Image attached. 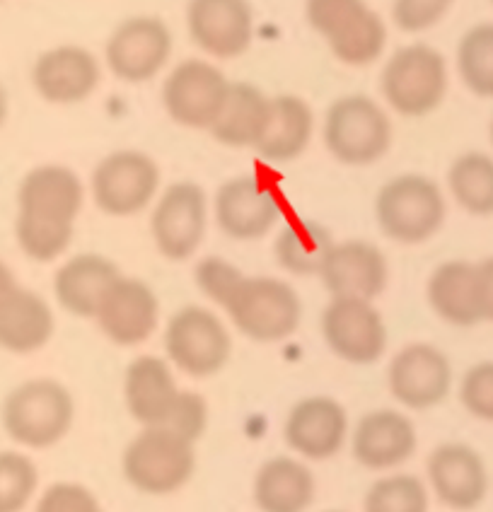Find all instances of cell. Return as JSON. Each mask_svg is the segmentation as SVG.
<instances>
[{"label": "cell", "instance_id": "4fadbf2b", "mask_svg": "<svg viewBox=\"0 0 493 512\" xmlns=\"http://www.w3.org/2000/svg\"><path fill=\"white\" fill-rule=\"evenodd\" d=\"M322 336L336 358L351 365H373L387 351V327L370 300L332 298L322 312Z\"/></svg>", "mask_w": 493, "mask_h": 512}, {"label": "cell", "instance_id": "d6986e66", "mask_svg": "<svg viewBox=\"0 0 493 512\" xmlns=\"http://www.w3.org/2000/svg\"><path fill=\"white\" fill-rule=\"evenodd\" d=\"M102 66L92 51L78 44H61L39 54L32 66V87L44 102L73 107L95 95Z\"/></svg>", "mask_w": 493, "mask_h": 512}, {"label": "cell", "instance_id": "ba28073f", "mask_svg": "<svg viewBox=\"0 0 493 512\" xmlns=\"http://www.w3.org/2000/svg\"><path fill=\"white\" fill-rule=\"evenodd\" d=\"M305 15L346 66H370L385 51L387 27L365 0H307Z\"/></svg>", "mask_w": 493, "mask_h": 512}, {"label": "cell", "instance_id": "603a6c76", "mask_svg": "<svg viewBox=\"0 0 493 512\" xmlns=\"http://www.w3.org/2000/svg\"><path fill=\"white\" fill-rule=\"evenodd\" d=\"M182 397L184 389H179L167 358L138 356L124 372L126 409L143 428H170Z\"/></svg>", "mask_w": 493, "mask_h": 512}, {"label": "cell", "instance_id": "484cf974", "mask_svg": "<svg viewBox=\"0 0 493 512\" xmlns=\"http://www.w3.org/2000/svg\"><path fill=\"white\" fill-rule=\"evenodd\" d=\"M317 496V479L305 459L278 455L257 469L252 498L259 512H307Z\"/></svg>", "mask_w": 493, "mask_h": 512}, {"label": "cell", "instance_id": "3957f363", "mask_svg": "<svg viewBox=\"0 0 493 512\" xmlns=\"http://www.w3.org/2000/svg\"><path fill=\"white\" fill-rule=\"evenodd\" d=\"M448 203L426 174H399L382 184L375 196L377 228L397 244H423L443 228Z\"/></svg>", "mask_w": 493, "mask_h": 512}, {"label": "cell", "instance_id": "bcb514c9", "mask_svg": "<svg viewBox=\"0 0 493 512\" xmlns=\"http://www.w3.org/2000/svg\"><path fill=\"white\" fill-rule=\"evenodd\" d=\"M491 3H493V0H491Z\"/></svg>", "mask_w": 493, "mask_h": 512}, {"label": "cell", "instance_id": "f546056e", "mask_svg": "<svg viewBox=\"0 0 493 512\" xmlns=\"http://www.w3.org/2000/svg\"><path fill=\"white\" fill-rule=\"evenodd\" d=\"M271 116V97L257 85L232 83L228 102L211 133L218 143L228 148H257Z\"/></svg>", "mask_w": 493, "mask_h": 512}, {"label": "cell", "instance_id": "60d3db41", "mask_svg": "<svg viewBox=\"0 0 493 512\" xmlns=\"http://www.w3.org/2000/svg\"><path fill=\"white\" fill-rule=\"evenodd\" d=\"M477 290L481 322H493V256L477 264Z\"/></svg>", "mask_w": 493, "mask_h": 512}, {"label": "cell", "instance_id": "7c38bea8", "mask_svg": "<svg viewBox=\"0 0 493 512\" xmlns=\"http://www.w3.org/2000/svg\"><path fill=\"white\" fill-rule=\"evenodd\" d=\"M206 191L196 182H174L153 203L150 232L158 252L170 261H187L201 249L208 232Z\"/></svg>", "mask_w": 493, "mask_h": 512}, {"label": "cell", "instance_id": "8d00e7d4", "mask_svg": "<svg viewBox=\"0 0 493 512\" xmlns=\"http://www.w3.org/2000/svg\"><path fill=\"white\" fill-rule=\"evenodd\" d=\"M460 401L469 416L493 423V360L472 365L460 382Z\"/></svg>", "mask_w": 493, "mask_h": 512}, {"label": "cell", "instance_id": "cb8c5ba5", "mask_svg": "<svg viewBox=\"0 0 493 512\" xmlns=\"http://www.w3.org/2000/svg\"><path fill=\"white\" fill-rule=\"evenodd\" d=\"M332 298H358L373 302L390 281V266L380 247L368 240L334 242L319 271Z\"/></svg>", "mask_w": 493, "mask_h": 512}, {"label": "cell", "instance_id": "8fae6325", "mask_svg": "<svg viewBox=\"0 0 493 512\" xmlns=\"http://www.w3.org/2000/svg\"><path fill=\"white\" fill-rule=\"evenodd\" d=\"M230 80L213 63L187 58L177 63L162 85V107L174 124L211 131L230 95Z\"/></svg>", "mask_w": 493, "mask_h": 512}, {"label": "cell", "instance_id": "f35d334b", "mask_svg": "<svg viewBox=\"0 0 493 512\" xmlns=\"http://www.w3.org/2000/svg\"><path fill=\"white\" fill-rule=\"evenodd\" d=\"M455 0H394L392 20L402 32H428L450 13Z\"/></svg>", "mask_w": 493, "mask_h": 512}, {"label": "cell", "instance_id": "9a60e30c", "mask_svg": "<svg viewBox=\"0 0 493 512\" xmlns=\"http://www.w3.org/2000/svg\"><path fill=\"white\" fill-rule=\"evenodd\" d=\"M387 387L394 401L404 409H433L450 397V358L433 343H409L390 360Z\"/></svg>", "mask_w": 493, "mask_h": 512}, {"label": "cell", "instance_id": "f1b7e54d", "mask_svg": "<svg viewBox=\"0 0 493 512\" xmlns=\"http://www.w3.org/2000/svg\"><path fill=\"white\" fill-rule=\"evenodd\" d=\"M315 136V112L303 97L278 95L271 97V116L264 136L257 143V153L269 162L295 160L307 150Z\"/></svg>", "mask_w": 493, "mask_h": 512}, {"label": "cell", "instance_id": "7402d4cb", "mask_svg": "<svg viewBox=\"0 0 493 512\" xmlns=\"http://www.w3.org/2000/svg\"><path fill=\"white\" fill-rule=\"evenodd\" d=\"M351 452L370 471H392L409 462L419 450L414 421L397 409H375L361 416L351 430Z\"/></svg>", "mask_w": 493, "mask_h": 512}, {"label": "cell", "instance_id": "74e56055", "mask_svg": "<svg viewBox=\"0 0 493 512\" xmlns=\"http://www.w3.org/2000/svg\"><path fill=\"white\" fill-rule=\"evenodd\" d=\"M34 512H104V508L87 486L56 481L39 496Z\"/></svg>", "mask_w": 493, "mask_h": 512}, {"label": "cell", "instance_id": "1f68e13d", "mask_svg": "<svg viewBox=\"0 0 493 512\" xmlns=\"http://www.w3.org/2000/svg\"><path fill=\"white\" fill-rule=\"evenodd\" d=\"M452 201L469 215H493V157L486 153H464L448 170Z\"/></svg>", "mask_w": 493, "mask_h": 512}, {"label": "cell", "instance_id": "277c9868", "mask_svg": "<svg viewBox=\"0 0 493 512\" xmlns=\"http://www.w3.org/2000/svg\"><path fill=\"white\" fill-rule=\"evenodd\" d=\"M223 310L235 329L254 343L288 339L303 322L298 290L276 276H245Z\"/></svg>", "mask_w": 493, "mask_h": 512}, {"label": "cell", "instance_id": "b9f144b4", "mask_svg": "<svg viewBox=\"0 0 493 512\" xmlns=\"http://www.w3.org/2000/svg\"><path fill=\"white\" fill-rule=\"evenodd\" d=\"M17 288H20V283H17L13 269L0 259V307L10 300V295H13Z\"/></svg>", "mask_w": 493, "mask_h": 512}, {"label": "cell", "instance_id": "d6a6232c", "mask_svg": "<svg viewBox=\"0 0 493 512\" xmlns=\"http://www.w3.org/2000/svg\"><path fill=\"white\" fill-rule=\"evenodd\" d=\"M457 73L481 100H493V22L469 27L457 44Z\"/></svg>", "mask_w": 493, "mask_h": 512}, {"label": "cell", "instance_id": "ee69618b", "mask_svg": "<svg viewBox=\"0 0 493 512\" xmlns=\"http://www.w3.org/2000/svg\"><path fill=\"white\" fill-rule=\"evenodd\" d=\"M489 138H491V145H493V119H491V126H489Z\"/></svg>", "mask_w": 493, "mask_h": 512}, {"label": "cell", "instance_id": "52a82bcc", "mask_svg": "<svg viewBox=\"0 0 493 512\" xmlns=\"http://www.w3.org/2000/svg\"><path fill=\"white\" fill-rule=\"evenodd\" d=\"M322 138L341 165L368 167L387 155L394 126L385 107L368 95H346L329 104Z\"/></svg>", "mask_w": 493, "mask_h": 512}, {"label": "cell", "instance_id": "4dcf8cb0", "mask_svg": "<svg viewBox=\"0 0 493 512\" xmlns=\"http://www.w3.org/2000/svg\"><path fill=\"white\" fill-rule=\"evenodd\" d=\"M332 247L334 237L324 225L315 220H293L278 232L274 256L276 264L293 276H319Z\"/></svg>", "mask_w": 493, "mask_h": 512}, {"label": "cell", "instance_id": "4316f807", "mask_svg": "<svg viewBox=\"0 0 493 512\" xmlns=\"http://www.w3.org/2000/svg\"><path fill=\"white\" fill-rule=\"evenodd\" d=\"M54 310L42 295L29 288H17L0 307V348L15 356L37 353L54 339Z\"/></svg>", "mask_w": 493, "mask_h": 512}, {"label": "cell", "instance_id": "d4e9b609", "mask_svg": "<svg viewBox=\"0 0 493 512\" xmlns=\"http://www.w3.org/2000/svg\"><path fill=\"white\" fill-rule=\"evenodd\" d=\"M121 278V271L107 256L85 252L75 254L58 266L54 276V298L66 312L83 319H95L104 295Z\"/></svg>", "mask_w": 493, "mask_h": 512}, {"label": "cell", "instance_id": "5bb4252c", "mask_svg": "<svg viewBox=\"0 0 493 512\" xmlns=\"http://www.w3.org/2000/svg\"><path fill=\"white\" fill-rule=\"evenodd\" d=\"M172 56V32L160 17H129L104 46L107 68L124 83H148L165 71Z\"/></svg>", "mask_w": 493, "mask_h": 512}, {"label": "cell", "instance_id": "ffe728a7", "mask_svg": "<svg viewBox=\"0 0 493 512\" xmlns=\"http://www.w3.org/2000/svg\"><path fill=\"white\" fill-rule=\"evenodd\" d=\"M187 27L203 54L228 61L252 46L254 10L249 0H189Z\"/></svg>", "mask_w": 493, "mask_h": 512}, {"label": "cell", "instance_id": "6da1fadb", "mask_svg": "<svg viewBox=\"0 0 493 512\" xmlns=\"http://www.w3.org/2000/svg\"><path fill=\"white\" fill-rule=\"evenodd\" d=\"M85 203V184L66 165L32 167L17 186L15 240L37 264L61 259L73 242L75 220Z\"/></svg>", "mask_w": 493, "mask_h": 512}, {"label": "cell", "instance_id": "9c48e42d", "mask_svg": "<svg viewBox=\"0 0 493 512\" xmlns=\"http://www.w3.org/2000/svg\"><path fill=\"white\" fill-rule=\"evenodd\" d=\"M162 343L172 368L196 380L218 375L228 365L232 353V339L225 322L201 305H187L174 312Z\"/></svg>", "mask_w": 493, "mask_h": 512}, {"label": "cell", "instance_id": "44dd1931", "mask_svg": "<svg viewBox=\"0 0 493 512\" xmlns=\"http://www.w3.org/2000/svg\"><path fill=\"white\" fill-rule=\"evenodd\" d=\"M95 322L116 346H141L158 329L160 300L155 290L141 278L121 276L104 295Z\"/></svg>", "mask_w": 493, "mask_h": 512}, {"label": "cell", "instance_id": "836d02e7", "mask_svg": "<svg viewBox=\"0 0 493 512\" xmlns=\"http://www.w3.org/2000/svg\"><path fill=\"white\" fill-rule=\"evenodd\" d=\"M431 491L414 474L380 476L363 498V512H428Z\"/></svg>", "mask_w": 493, "mask_h": 512}, {"label": "cell", "instance_id": "ac0fdd59", "mask_svg": "<svg viewBox=\"0 0 493 512\" xmlns=\"http://www.w3.org/2000/svg\"><path fill=\"white\" fill-rule=\"evenodd\" d=\"M428 491L455 512L477 510L489 496V469L474 447L445 442L426 459Z\"/></svg>", "mask_w": 493, "mask_h": 512}, {"label": "cell", "instance_id": "ab89813d", "mask_svg": "<svg viewBox=\"0 0 493 512\" xmlns=\"http://www.w3.org/2000/svg\"><path fill=\"white\" fill-rule=\"evenodd\" d=\"M208 428V404L201 394L189 392L184 389L182 404H179L177 413H174L170 430L179 433L182 438H187L191 442H199V438L206 433Z\"/></svg>", "mask_w": 493, "mask_h": 512}, {"label": "cell", "instance_id": "8992f818", "mask_svg": "<svg viewBox=\"0 0 493 512\" xmlns=\"http://www.w3.org/2000/svg\"><path fill=\"white\" fill-rule=\"evenodd\" d=\"M448 87V61L428 44H406L382 66V97L390 109L411 119L433 114L443 104Z\"/></svg>", "mask_w": 493, "mask_h": 512}, {"label": "cell", "instance_id": "30bf717a", "mask_svg": "<svg viewBox=\"0 0 493 512\" xmlns=\"http://www.w3.org/2000/svg\"><path fill=\"white\" fill-rule=\"evenodd\" d=\"M162 174L158 162L141 150H116L97 162L90 194L102 213L131 218L153 206L160 196Z\"/></svg>", "mask_w": 493, "mask_h": 512}, {"label": "cell", "instance_id": "e575fe53", "mask_svg": "<svg viewBox=\"0 0 493 512\" xmlns=\"http://www.w3.org/2000/svg\"><path fill=\"white\" fill-rule=\"evenodd\" d=\"M39 469L17 450H0V512H22L37 496Z\"/></svg>", "mask_w": 493, "mask_h": 512}, {"label": "cell", "instance_id": "2e32d148", "mask_svg": "<svg viewBox=\"0 0 493 512\" xmlns=\"http://www.w3.org/2000/svg\"><path fill=\"white\" fill-rule=\"evenodd\" d=\"M348 438L351 426L344 404L327 394L300 399L283 423V440L290 452L305 462H327L336 457Z\"/></svg>", "mask_w": 493, "mask_h": 512}, {"label": "cell", "instance_id": "e0dca14e", "mask_svg": "<svg viewBox=\"0 0 493 512\" xmlns=\"http://www.w3.org/2000/svg\"><path fill=\"white\" fill-rule=\"evenodd\" d=\"M211 206L220 232L237 242L261 240L281 218L276 191L257 177H232L223 182Z\"/></svg>", "mask_w": 493, "mask_h": 512}, {"label": "cell", "instance_id": "7a4b0ae2", "mask_svg": "<svg viewBox=\"0 0 493 512\" xmlns=\"http://www.w3.org/2000/svg\"><path fill=\"white\" fill-rule=\"evenodd\" d=\"M75 401L66 384L51 377H32L10 389L0 406V423L15 445L27 450L54 447L71 433Z\"/></svg>", "mask_w": 493, "mask_h": 512}, {"label": "cell", "instance_id": "d590c367", "mask_svg": "<svg viewBox=\"0 0 493 512\" xmlns=\"http://www.w3.org/2000/svg\"><path fill=\"white\" fill-rule=\"evenodd\" d=\"M196 285L213 305L225 307V302L230 300V295L235 293V288L240 285L245 273L237 269L235 264H230L223 256H206L196 264L194 271Z\"/></svg>", "mask_w": 493, "mask_h": 512}, {"label": "cell", "instance_id": "83f0119b", "mask_svg": "<svg viewBox=\"0 0 493 512\" xmlns=\"http://www.w3.org/2000/svg\"><path fill=\"white\" fill-rule=\"evenodd\" d=\"M426 298L431 310L452 327L481 324L477 264L464 259L443 261L428 278Z\"/></svg>", "mask_w": 493, "mask_h": 512}, {"label": "cell", "instance_id": "7bdbcfd3", "mask_svg": "<svg viewBox=\"0 0 493 512\" xmlns=\"http://www.w3.org/2000/svg\"><path fill=\"white\" fill-rule=\"evenodd\" d=\"M8 114H10V97H8V90H5V85L0 83V128H3L5 121H8Z\"/></svg>", "mask_w": 493, "mask_h": 512}, {"label": "cell", "instance_id": "5b68a950", "mask_svg": "<svg viewBox=\"0 0 493 512\" xmlns=\"http://www.w3.org/2000/svg\"><path fill=\"white\" fill-rule=\"evenodd\" d=\"M196 471V442L170 428H143L121 455V474L138 493L172 496Z\"/></svg>", "mask_w": 493, "mask_h": 512}, {"label": "cell", "instance_id": "f6af8a7d", "mask_svg": "<svg viewBox=\"0 0 493 512\" xmlns=\"http://www.w3.org/2000/svg\"><path fill=\"white\" fill-rule=\"evenodd\" d=\"M324 512H346V510H324Z\"/></svg>", "mask_w": 493, "mask_h": 512}]
</instances>
